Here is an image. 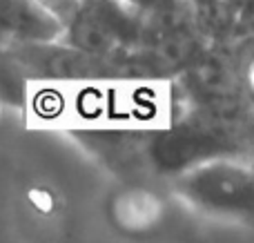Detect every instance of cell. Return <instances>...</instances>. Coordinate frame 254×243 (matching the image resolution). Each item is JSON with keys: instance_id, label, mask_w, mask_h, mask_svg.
I'll use <instances>...</instances> for the list:
<instances>
[{"instance_id": "cell-7", "label": "cell", "mask_w": 254, "mask_h": 243, "mask_svg": "<svg viewBox=\"0 0 254 243\" xmlns=\"http://www.w3.org/2000/svg\"><path fill=\"white\" fill-rule=\"evenodd\" d=\"M38 4L63 27V31H65L67 22H69L71 18H74V13L78 11L80 0H38Z\"/></svg>"}, {"instance_id": "cell-3", "label": "cell", "mask_w": 254, "mask_h": 243, "mask_svg": "<svg viewBox=\"0 0 254 243\" xmlns=\"http://www.w3.org/2000/svg\"><path fill=\"white\" fill-rule=\"evenodd\" d=\"M172 192L188 208L214 219L254 223V154H223L172 179Z\"/></svg>"}, {"instance_id": "cell-1", "label": "cell", "mask_w": 254, "mask_h": 243, "mask_svg": "<svg viewBox=\"0 0 254 243\" xmlns=\"http://www.w3.org/2000/svg\"><path fill=\"white\" fill-rule=\"evenodd\" d=\"M63 40L123 67L131 78H174L205 47L170 34L121 0H80Z\"/></svg>"}, {"instance_id": "cell-2", "label": "cell", "mask_w": 254, "mask_h": 243, "mask_svg": "<svg viewBox=\"0 0 254 243\" xmlns=\"http://www.w3.org/2000/svg\"><path fill=\"white\" fill-rule=\"evenodd\" d=\"M248 145L250 134L243 129V123H234L190 103L170 125L149 129L147 156L152 177L172 181L203 161L248 152Z\"/></svg>"}, {"instance_id": "cell-4", "label": "cell", "mask_w": 254, "mask_h": 243, "mask_svg": "<svg viewBox=\"0 0 254 243\" xmlns=\"http://www.w3.org/2000/svg\"><path fill=\"white\" fill-rule=\"evenodd\" d=\"M205 45L237 43L254 36V0H190Z\"/></svg>"}, {"instance_id": "cell-6", "label": "cell", "mask_w": 254, "mask_h": 243, "mask_svg": "<svg viewBox=\"0 0 254 243\" xmlns=\"http://www.w3.org/2000/svg\"><path fill=\"white\" fill-rule=\"evenodd\" d=\"M121 2H125L140 16L156 22L158 27L167 29L179 38L196 40V43L205 45V40L198 34L190 0H121Z\"/></svg>"}, {"instance_id": "cell-5", "label": "cell", "mask_w": 254, "mask_h": 243, "mask_svg": "<svg viewBox=\"0 0 254 243\" xmlns=\"http://www.w3.org/2000/svg\"><path fill=\"white\" fill-rule=\"evenodd\" d=\"M63 38V27L38 0H0V49L9 43Z\"/></svg>"}, {"instance_id": "cell-8", "label": "cell", "mask_w": 254, "mask_h": 243, "mask_svg": "<svg viewBox=\"0 0 254 243\" xmlns=\"http://www.w3.org/2000/svg\"><path fill=\"white\" fill-rule=\"evenodd\" d=\"M248 152L254 154V134H250V145H248Z\"/></svg>"}]
</instances>
